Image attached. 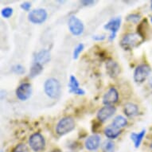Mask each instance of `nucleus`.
I'll return each instance as SVG.
<instances>
[{"mask_svg":"<svg viewBox=\"0 0 152 152\" xmlns=\"http://www.w3.org/2000/svg\"><path fill=\"white\" fill-rule=\"evenodd\" d=\"M151 10H152V1L151 2Z\"/></svg>","mask_w":152,"mask_h":152,"instance_id":"473e14b6","label":"nucleus"},{"mask_svg":"<svg viewBox=\"0 0 152 152\" xmlns=\"http://www.w3.org/2000/svg\"><path fill=\"white\" fill-rule=\"evenodd\" d=\"M43 70V65L39 64V63L34 62L33 65H31L30 69V78H34L40 74L41 72H42Z\"/></svg>","mask_w":152,"mask_h":152,"instance_id":"aec40b11","label":"nucleus"},{"mask_svg":"<svg viewBox=\"0 0 152 152\" xmlns=\"http://www.w3.org/2000/svg\"><path fill=\"white\" fill-rule=\"evenodd\" d=\"M68 26L70 33L74 36H80L83 34L85 30L84 23L80 18L72 15L68 21Z\"/></svg>","mask_w":152,"mask_h":152,"instance_id":"20e7f679","label":"nucleus"},{"mask_svg":"<svg viewBox=\"0 0 152 152\" xmlns=\"http://www.w3.org/2000/svg\"><path fill=\"white\" fill-rule=\"evenodd\" d=\"M151 72V68L147 64H141L138 65L134 72V80L136 83H142L147 80Z\"/></svg>","mask_w":152,"mask_h":152,"instance_id":"423d86ee","label":"nucleus"},{"mask_svg":"<svg viewBox=\"0 0 152 152\" xmlns=\"http://www.w3.org/2000/svg\"><path fill=\"white\" fill-rule=\"evenodd\" d=\"M1 15L5 18H9L12 16L13 9L11 7H5L1 10Z\"/></svg>","mask_w":152,"mask_h":152,"instance_id":"393cba45","label":"nucleus"},{"mask_svg":"<svg viewBox=\"0 0 152 152\" xmlns=\"http://www.w3.org/2000/svg\"><path fill=\"white\" fill-rule=\"evenodd\" d=\"M80 3L82 4L84 7H88V6H92L95 3V1L92 0H83L80 2Z\"/></svg>","mask_w":152,"mask_h":152,"instance_id":"cd10ccee","label":"nucleus"},{"mask_svg":"<svg viewBox=\"0 0 152 152\" xmlns=\"http://www.w3.org/2000/svg\"><path fill=\"white\" fill-rule=\"evenodd\" d=\"M75 128V121L72 117L66 116L59 120L56 127V132L61 136L69 133Z\"/></svg>","mask_w":152,"mask_h":152,"instance_id":"7ed1b4c3","label":"nucleus"},{"mask_svg":"<svg viewBox=\"0 0 152 152\" xmlns=\"http://www.w3.org/2000/svg\"><path fill=\"white\" fill-rule=\"evenodd\" d=\"M32 86L30 83H23L16 89V96L22 101H26L31 96Z\"/></svg>","mask_w":152,"mask_h":152,"instance_id":"1a4fd4ad","label":"nucleus"},{"mask_svg":"<svg viewBox=\"0 0 152 152\" xmlns=\"http://www.w3.org/2000/svg\"><path fill=\"white\" fill-rule=\"evenodd\" d=\"M120 25H121V18L120 17L112 18L108 23L105 24L104 28L105 30H109L110 32H111V34H110L109 37H108L109 41L112 42V41L115 39L116 34H117L118 30H119L120 27Z\"/></svg>","mask_w":152,"mask_h":152,"instance_id":"6e6552de","label":"nucleus"},{"mask_svg":"<svg viewBox=\"0 0 152 152\" xmlns=\"http://www.w3.org/2000/svg\"><path fill=\"white\" fill-rule=\"evenodd\" d=\"M11 70H12V72L18 75H23L25 72V68L23 67L22 65H19V64L14 65Z\"/></svg>","mask_w":152,"mask_h":152,"instance_id":"b1692460","label":"nucleus"},{"mask_svg":"<svg viewBox=\"0 0 152 152\" xmlns=\"http://www.w3.org/2000/svg\"><path fill=\"white\" fill-rule=\"evenodd\" d=\"M69 88L70 93H73L77 96H84L85 94V90L80 88V85L78 82L77 77L71 75L69 77Z\"/></svg>","mask_w":152,"mask_h":152,"instance_id":"ddd939ff","label":"nucleus"},{"mask_svg":"<svg viewBox=\"0 0 152 152\" xmlns=\"http://www.w3.org/2000/svg\"><path fill=\"white\" fill-rule=\"evenodd\" d=\"M150 148H151V151H152V142H151V144H150Z\"/></svg>","mask_w":152,"mask_h":152,"instance_id":"2f4dec72","label":"nucleus"},{"mask_svg":"<svg viewBox=\"0 0 152 152\" xmlns=\"http://www.w3.org/2000/svg\"><path fill=\"white\" fill-rule=\"evenodd\" d=\"M150 85H151V87L152 88V78L151 80V81H150Z\"/></svg>","mask_w":152,"mask_h":152,"instance_id":"7c9ffc66","label":"nucleus"},{"mask_svg":"<svg viewBox=\"0 0 152 152\" xmlns=\"http://www.w3.org/2000/svg\"><path fill=\"white\" fill-rule=\"evenodd\" d=\"M151 23L152 24V17H151Z\"/></svg>","mask_w":152,"mask_h":152,"instance_id":"72a5a7b5","label":"nucleus"},{"mask_svg":"<svg viewBox=\"0 0 152 152\" xmlns=\"http://www.w3.org/2000/svg\"><path fill=\"white\" fill-rule=\"evenodd\" d=\"M106 72L110 77L115 78L120 73V67L116 61L113 60H108L106 62Z\"/></svg>","mask_w":152,"mask_h":152,"instance_id":"f8f14e48","label":"nucleus"},{"mask_svg":"<svg viewBox=\"0 0 152 152\" xmlns=\"http://www.w3.org/2000/svg\"><path fill=\"white\" fill-rule=\"evenodd\" d=\"M51 58L50 52L48 50H42L34 56V62L39 63L41 65L49 62Z\"/></svg>","mask_w":152,"mask_h":152,"instance_id":"2eb2a0df","label":"nucleus"},{"mask_svg":"<svg viewBox=\"0 0 152 152\" xmlns=\"http://www.w3.org/2000/svg\"><path fill=\"white\" fill-rule=\"evenodd\" d=\"M145 135H146V130L142 129V131L139 133H135L132 132L131 134V139L134 142V145H135V148H139V147L141 144L143 138H144Z\"/></svg>","mask_w":152,"mask_h":152,"instance_id":"a211bd4d","label":"nucleus"},{"mask_svg":"<svg viewBox=\"0 0 152 152\" xmlns=\"http://www.w3.org/2000/svg\"><path fill=\"white\" fill-rule=\"evenodd\" d=\"M84 48H85V45L82 43H80V44H78L76 47H75L74 50H73V53H72V58L74 60H77L78 58H79V56L80 54L82 53V51L84 50Z\"/></svg>","mask_w":152,"mask_h":152,"instance_id":"4be33fe9","label":"nucleus"},{"mask_svg":"<svg viewBox=\"0 0 152 152\" xmlns=\"http://www.w3.org/2000/svg\"><path fill=\"white\" fill-rule=\"evenodd\" d=\"M45 94L52 99L58 98L61 94V84L56 78H49L44 84Z\"/></svg>","mask_w":152,"mask_h":152,"instance_id":"f03ea898","label":"nucleus"},{"mask_svg":"<svg viewBox=\"0 0 152 152\" xmlns=\"http://www.w3.org/2000/svg\"><path fill=\"white\" fill-rule=\"evenodd\" d=\"M104 132V135L108 139L114 140V139H116L121 134V130L115 128L112 125H109V126L105 127Z\"/></svg>","mask_w":152,"mask_h":152,"instance_id":"f3484780","label":"nucleus"},{"mask_svg":"<svg viewBox=\"0 0 152 152\" xmlns=\"http://www.w3.org/2000/svg\"><path fill=\"white\" fill-rule=\"evenodd\" d=\"M100 145V137L98 135H92L85 141V147L88 151H96Z\"/></svg>","mask_w":152,"mask_h":152,"instance_id":"4468645a","label":"nucleus"},{"mask_svg":"<svg viewBox=\"0 0 152 152\" xmlns=\"http://www.w3.org/2000/svg\"><path fill=\"white\" fill-rule=\"evenodd\" d=\"M119 100V93L115 88H110L103 97V103L105 105H112Z\"/></svg>","mask_w":152,"mask_h":152,"instance_id":"9b49d317","label":"nucleus"},{"mask_svg":"<svg viewBox=\"0 0 152 152\" xmlns=\"http://www.w3.org/2000/svg\"><path fill=\"white\" fill-rule=\"evenodd\" d=\"M112 125L117 129H121L123 127H126L127 125V120L123 115H117L116 117L114 118L112 121Z\"/></svg>","mask_w":152,"mask_h":152,"instance_id":"6ab92c4d","label":"nucleus"},{"mask_svg":"<svg viewBox=\"0 0 152 152\" xmlns=\"http://www.w3.org/2000/svg\"><path fill=\"white\" fill-rule=\"evenodd\" d=\"M20 7L23 10H26V11H29L31 8V3H29V2H25V3H22Z\"/></svg>","mask_w":152,"mask_h":152,"instance_id":"bb28decb","label":"nucleus"},{"mask_svg":"<svg viewBox=\"0 0 152 152\" xmlns=\"http://www.w3.org/2000/svg\"><path fill=\"white\" fill-rule=\"evenodd\" d=\"M143 38L138 33H130L125 34L120 41V45L125 50H132L143 42Z\"/></svg>","mask_w":152,"mask_h":152,"instance_id":"f257e3e1","label":"nucleus"},{"mask_svg":"<svg viewBox=\"0 0 152 152\" xmlns=\"http://www.w3.org/2000/svg\"><path fill=\"white\" fill-rule=\"evenodd\" d=\"M29 144L34 152H40L45 149V138L41 133H34L29 139Z\"/></svg>","mask_w":152,"mask_h":152,"instance_id":"39448f33","label":"nucleus"},{"mask_svg":"<svg viewBox=\"0 0 152 152\" xmlns=\"http://www.w3.org/2000/svg\"><path fill=\"white\" fill-rule=\"evenodd\" d=\"M52 152H61L59 149H54L53 151Z\"/></svg>","mask_w":152,"mask_h":152,"instance_id":"c756f323","label":"nucleus"},{"mask_svg":"<svg viewBox=\"0 0 152 152\" xmlns=\"http://www.w3.org/2000/svg\"><path fill=\"white\" fill-rule=\"evenodd\" d=\"M126 19L130 23H137L141 19V15H139V14H131V15H127Z\"/></svg>","mask_w":152,"mask_h":152,"instance_id":"5701e85b","label":"nucleus"},{"mask_svg":"<svg viewBox=\"0 0 152 152\" xmlns=\"http://www.w3.org/2000/svg\"><path fill=\"white\" fill-rule=\"evenodd\" d=\"M102 151L104 152H114L115 151V143L112 140H105L102 145Z\"/></svg>","mask_w":152,"mask_h":152,"instance_id":"412c9836","label":"nucleus"},{"mask_svg":"<svg viewBox=\"0 0 152 152\" xmlns=\"http://www.w3.org/2000/svg\"><path fill=\"white\" fill-rule=\"evenodd\" d=\"M47 11L43 8H37L31 10L28 15V19L34 24H42L47 19Z\"/></svg>","mask_w":152,"mask_h":152,"instance_id":"0eeeda50","label":"nucleus"},{"mask_svg":"<svg viewBox=\"0 0 152 152\" xmlns=\"http://www.w3.org/2000/svg\"><path fill=\"white\" fill-rule=\"evenodd\" d=\"M28 147L24 143H19L13 149L12 152H28Z\"/></svg>","mask_w":152,"mask_h":152,"instance_id":"a878e982","label":"nucleus"},{"mask_svg":"<svg viewBox=\"0 0 152 152\" xmlns=\"http://www.w3.org/2000/svg\"><path fill=\"white\" fill-rule=\"evenodd\" d=\"M106 38V36L104 34L101 35H93L92 36V39L95 41H103Z\"/></svg>","mask_w":152,"mask_h":152,"instance_id":"c85d7f7f","label":"nucleus"},{"mask_svg":"<svg viewBox=\"0 0 152 152\" xmlns=\"http://www.w3.org/2000/svg\"><path fill=\"white\" fill-rule=\"evenodd\" d=\"M116 108L113 105H105L97 112V119L100 122H105L115 114Z\"/></svg>","mask_w":152,"mask_h":152,"instance_id":"9d476101","label":"nucleus"},{"mask_svg":"<svg viewBox=\"0 0 152 152\" xmlns=\"http://www.w3.org/2000/svg\"><path fill=\"white\" fill-rule=\"evenodd\" d=\"M124 114L128 117H133L138 115L139 113V107L133 103H127L124 105Z\"/></svg>","mask_w":152,"mask_h":152,"instance_id":"dca6fc26","label":"nucleus"},{"mask_svg":"<svg viewBox=\"0 0 152 152\" xmlns=\"http://www.w3.org/2000/svg\"><path fill=\"white\" fill-rule=\"evenodd\" d=\"M1 152H3V150H1Z\"/></svg>","mask_w":152,"mask_h":152,"instance_id":"f704fd0d","label":"nucleus"}]
</instances>
